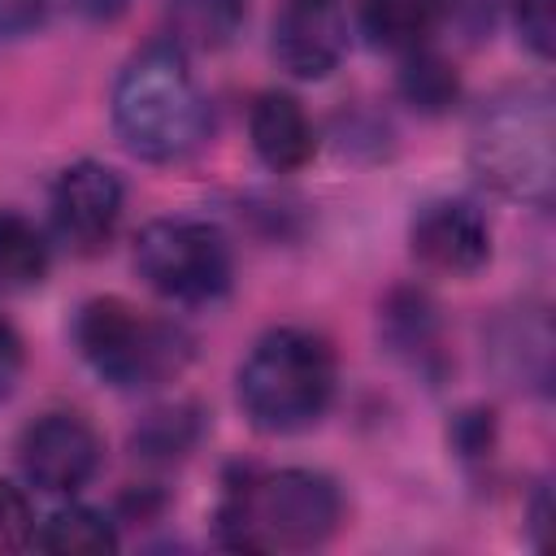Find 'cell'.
<instances>
[{
    "mask_svg": "<svg viewBox=\"0 0 556 556\" xmlns=\"http://www.w3.org/2000/svg\"><path fill=\"white\" fill-rule=\"evenodd\" d=\"M113 130L139 161L169 165L208 139V100L169 39L139 48L113 83Z\"/></svg>",
    "mask_w": 556,
    "mask_h": 556,
    "instance_id": "obj_1",
    "label": "cell"
},
{
    "mask_svg": "<svg viewBox=\"0 0 556 556\" xmlns=\"http://www.w3.org/2000/svg\"><path fill=\"white\" fill-rule=\"evenodd\" d=\"M343 517L339 486L317 469H269L235 482L217 508V539L235 552H308Z\"/></svg>",
    "mask_w": 556,
    "mask_h": 556,
    "instance_id": "obj_2",
    "label": "cell"
},
{
    "mask_svg": "<svg viewBox=\"0 0 556 556\" xmlns=\"http://www.w3.org/2000/svg\"><path fill=\"white\" fill-rule=\"evenodd\" d=\"M239 408L261 434H295L326 417L334 400V352L304 326L265 330L235 378Z\"/></svg>",
    "mask_w": 556,
    "mask_h": 556,
    "instance_id": "obj_3",
    "label": "cell"
},
{
    "mask_svg": "<svg viewBox=\"0 0 556 556\" xmlns=\"http://www.w3.org/2000/svg\"><path fill=\"white\" fill-rule=\"evenodd\" d=\"M469 161L478 178L521 204L547 208L556 182V113L547 87H508L478 109L469 130Z\"/></svg>",
    "mask_w": 556,
    "mask_h": 556,
    "instance_id": "obj_4",
    "label": "cell"
},
{
    "mask_svg": "<svg viewBox=\"0 0 556 556\" xmlns=\"http://www.w3.org/2000/svg\"><path fill=\"white\" fill-rule=\"evenodd\" d=\"M74 343L91 374L117 391H152L178 378L191 361V334L117 295H96L74 317Z\"/></svg>",
    "mask_w": 556,
    "mask_h": 556,
    "instance_id": "obj_5",
    "label": "cell"
},
{
    "mask_svg": "<svg viewBox=\"0 0 556 556\" xmlns=\"http://www.w3.org/2000/svg\"><path fill=\"white\" fill-rule=\"evenodd\" d=\"M135 269L156 295L200 308L230 291L235 261L217 226L200 217H156L135 239Z\"/></svg>",
    "mask_w": 556,
    "mask_h": 556,
    "instance_id": "obj_6",
    "label": "cell"
},
{
    "mask_svg": "<svg viewBox=\"0 0 556 556\" xmlns=\"http://www.w3.org/2000/svg\"><path fill=\"white\" fill-rule=\"evenodd\" d=\"M100 434L78 413H43L17 439L22 478L43 495H74L100 469Z\"/></svg>",
    "mask_w": 556,
    "mask_h": 556,
    "instance_id": "obj_7",
    "label": "cell"
},
{
    "mask_svg": "<svg viewBox=\"0 0 556 556\" xmlns=\"http://www.w3.org/2000/svg\"><path fill=\"white\" fill-rule=\"evenodd\" d=\"M122 178L100 161H74L52 182V230L74 252H100L122 222Z\"/></svg>",
    "mask_w": 556,
    "mask_h": 556,
    "instance_id": "obj_8",
    "label": "cell"
},
{
    "mask_svg": "<svg viewBox=\"0 0 556 556\" xmlns=\"http://www.w3.org/2000/svg\"><path fill=\"white\" fill-rule=\"evenodd\" d=\"M348 52V13L343 0H282L274 13V61L304 83L339 70Z\"/></svg>",
    "mask_w": 556,
    "mask_h": 556,
    "instance_id": "obj_9",
    "label": "cell"
},
{
    "mask_svg": "<svg viewBox=\"0 0 556 556\" xmlns=\"http://www.w3.org/2000/svg\"><path fill=\"white\" fill-rule=\"evenodd\" d=\"M413 256L434 274H478L491 256V226L469 200H434L408 226Z\"/></svg>",
    "mask_w": 556,
    "mask_h": 556,
    "instance_id": "obj_10",
    "label": "cell"
},
{
    "mask_svg": "<svg viewBox=\"0 0 556 556\" xmlns=\"http://www.w3.org/2000/svg\"><path fill=\"white\" fill-rule=\"evenodd\" d=\"M248 135H252L256 156L274 174H291V169L308 165L317 152L313 122H308L304 104L287 91H261L256 96V104L248 113Z\"/></svg>",
    "mask_w": 556,
    "mask_h": 556,
    "instance_id": "obj_11",
    "label": "cell"
},
{
    "mask_svg": "<svg viewBox=\"0 0 556 556\" xmlns=\"http://www.w3.org/2000/svg\"><path fill=\"white\" fill-rule=\"evenodd\" d=\"M382 326H387V343L391 352H400L417 374L434 378V369L443 365V339H439V317L434 304L421 291H395L382 308Z\"/></svg>",
    "mask_w": 556,
    "mask_h": 556,
    "instance_id": "obj_12",
    "label": "cell"
},
{
    "mask_svg": "<svg viewBox=\"0 0 556 556\" xmlns=\"http://www.w3.org/2000/svg\"><path fill=\"white\" fill-rule=\"evenodd\" d=\"M165 17H169V43H178L182 52H217L226 48L243 17H248V0H165Z\"/></svg>",
    "mask_w": 556,
    "mask_h": 556,
    "instance_id": "obj_13",
    "label": "cell"
},
{
    "mask_svg": "<svg viewBox=\"0 0 556 556\" xmlns=\"http://www.w3.org/2000/svg\"><path fill=\"white\" fill-rule=\"evenodd\" d=\"M443 13H447V0H361L365 35L391 52L421 48Z\"/></svg>",
    "mask_w": 556,
    "mask_h": 556,
    "instance_id": "obj_14",
    "label": "cell"
},
{
    "mask_svg": "<svg viewBox=\"0 0 556 556\" xmlns=\"http://www.w3.org/2000/svg\"><path fill=\"white\" fill-rule=\"evenodd\" d=\"M52 248L43 230L22 213H0V287H35L48 278Z\"/></svg>",
    "mask_w": 556,
    "mask_h": 556,
    "instance_id": "obj_15",
    "label": "cell"
},
{
    "mask_svg": "<svg viewBox=\"0 0 556 556\" xmlns=\"http://www.w3.org/2000/svg\"><path fill=\"white\" fill-rule=\"evenodd\" d=\"M35 547H43V552H113L117 547V526L100 508L70 504V508H56L35 530Z\"/></svg>",
    "mask_w": 556,
    "mask_h": 556,
    "instance_id": "obj_16",
    "label": "cell"
},
{
    "mask_svg": "<svg viewBox=\"0 0 556 556\" xmlns=\"http://www.w3.org/2000/svg\"><path fill=\"white\" fill-rule=\"evenodd\" d=\"M400 91H404V100H408L413 109H421V113H443V109L456 104L460 78H456V70H452L439 52L413 48L408 61H404V70H400Z\"/></svg>",
    "mask_w": 556,
    "mask_h": 556,
    "instance_id": "obj_17",
    "label": "cell"
},
{
    "mask_svg": "<svg viewBox=\"0 0 556 556\" xmlns=\"http://www.w3.org/2000/svg\"><path fill=\"white\" fill-rule=\"evenodd\" d=\"M200 434V417L191 404H174V408H156L143 417V426L135 430V456L143 460H178L191 452Z\"/></svg>",
    "mask_w": 556,
    "mask_h": 556,
    "instance_id": "obj_18",
    "label": "cell"
},
{
    "mask_svg": "<svg viewBox=\"0 0 556 556\" xmlns=\"http://www.w3.org/2000/svg\"><path fill=\"white\" fill-rule=\"evenodd\" d=\"M556 0H513V22H517V35L521 43L547 61L552 56V43H556V13H552Z\"/></svg>",
    "mask_w": 556,
    "mask_h": 556,
    "instance_id": "obj_19",
    "label": "cell"
},
{
    "mask_svg": "<svg viewBox=\"0 0 556 556\" xmlns=\"http://www.w3.org/2000/svg\"><path fill=\"white\" fill-rule=\"evenodd\" d=\"M35 543V513L22 486L0 482V552H17Z\"/></svg>",
    "mask_w": 556,
    "mask_h": 556,
    "instance_id": "obj_20",
    "label": "cell"
},
{
    "mask_svg": "<svg viewBox=\"0 0 556 556\" xmlns=\"http://www.w3.org/2000/svg\"><path fill=\"white\" fill-rule=\"evenodd\" d=\"M52 13V0H0V43L35 35Z\"/></svg>",
    "mask_w": 556,
    "mask_h": 556,
    "instance_id": "obj_21",
    "label": "cell"
},
{
    "mask_svg": "<svg viewBox=\"0 0 556 556\" xmlns=\"http://www.w3.org/2000/svg\"><path fill=\"white\" fill-rule=\"evenodd\" d=\"M500 9H504V0H447V13L456 17V26H460L469 39L491 35Z\"/></svg>",
    "mask_w": 556,
    "mask_h": 556,
    "instance_id": "obj_22",
    "label": "cell"
},
{
    "mask_svg": "<svg viewBox=\"0 0 556 556\" xmlns=\"http://www.w3.org/2000/svg\"><path fill=\"white\" fill-rule=\"evenodd\" d=\"M452 439H456L460 456H478V452H486V447H491V413H482V408L460 413L456 426H452Z\"/></svg>",
    "mask_w": 556,
    "mask_h": 556,
    "instance_id": "obj_23",
    "label": "cell"
},
{
    "mask_svg": "<svg viewBox=\"0 0 556 556\" xmlns=\"http://www.w3.org/2000/svg\"><path fill=\"white\" fill-rule=\"evenodd\" d=\"M17 378H22V339H17L13 321L0 313V400L17 387Z\"/></svg>",
    "mask_w": 556,
    "mask_h": 556,
    "instance_id": "obj_24",
    "label": "cell"
},
{
    "mask_svg": "<svg viewBox=\"0 0 556 556\" xmlns=\"http://www.w3.org/2000/svg\"><path fill=\"white\" fill-rule=\"evenodd\" d=\"M83 9H87L91 17H104V22H109V17H117V13L126 9V0H83Z\"/></svg>",
    "mask_w": 556,
    "mask_h": 556,
    "instance_id": "obj_25",
    "label": "cell"
}]
</instances>
